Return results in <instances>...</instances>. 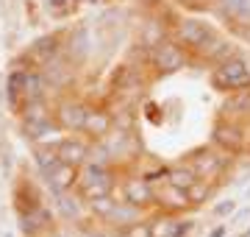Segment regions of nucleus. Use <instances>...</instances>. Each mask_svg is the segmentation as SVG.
I'll return each mask as SVG.
<instances>
[{"mask_svg":"<svg viewBox=\"0 0 250 237\" xmlns=\"http://www.w3.org/2000/svg\"><path fill=\"white\" fill-rule=\"evenodd\" d=\"M170 37L178 42L189 56H200L217 37V28L208 25L200 17H175V25L170 28Z\"/></svg>","mask_w":250,"mask_h":237,"instance_id":"nucleus-1","label":"nucleus"},{"mask_svg":"<svg viewBox=\"0 0 250 237\" xmlns=\"http://www.w3.org/2000/svg\"><path fill=\"white\" fill-rule=\"evenodd\" d=\"M208 81H211V90L223 92V95H233V92H242L250 87V70H248V59L245 53H236L228 62H220L211 67L208 73Z\"/></svg>","mask_w":250,"mask_h":237,"instance_id":"nucleus-2","label":"nucleus"},{"mask_svg":"<svg viewBox=\"0 0 250 237\" xmlns=\"http://www.w3.org/2000/svg\"><path fill=\"white\" fill-rule=\"evenodd\" d=\"M147 56H150V70L159 75V78H167V75L181 73V70L189 64V53L172 37L161 39L156 47L147 50Z\"/></svg>","mask_w":250,"mask_h":237,"instance_id":"nucleus-3","label":"nucleus"},{"mask_svg":"<svg viewBox=\"0 0 250 237\" xmlns=\"http://www.w3.org/2000/svg\"><path fill=\"white\" fill-rule=\"evenodd\" d=\"M17 115H20V120H22V134H25L31 142H36V145L45 142L47 134H53L56 128H59L53 112L47 109L45 100H42V103H25Z\"/></svg>","mask_w":250,"mask_h":237,"instance_id":"nucleus-4","label":"nucleus"},{"mask_svg":"<svg viewBox=\"0 0 250 237\" xmlns=\"http://www.w3.org/2000/svg\"><path fill=\"white\" fill-rule=\"evenodd\" d=\"M211 145L225 156H236V154H245L250 148V137L239 120L220 118L214 123V128H211Z\"/></svg>","mask_w":250,"mask_h":237,"instance_id":"nucleus-5","label":"nucleus"},{"mask_svg":"<svg viewBox=\"0 0 250 237\" xmlns=\"http://www.w3.org/2000/svg\"><path fill=\"white\" fill-rule=\"evenodd\" d=\"M78 195L83 201L98 198V195H108L114 192V170L108 165L98 162H86L81 167V179H78Z\"/></svg>","mask_w":250,"mask_h":237,"instance_id":"nucleus-6","label":"nucleus"},{"mask_svg":"<svg viewBox=\"0 0 250 237\" xmlns=\"http://www.w3.org/2000/svg\"><path fill=\"white\" fill-rule=\"evenodd\" d=\"M187 162L197 170L200 179H206V182L214 184L217 179L225 173V167H228V156L220 154L214 145H206V148H200V151H195V154H189Z\"/></svg>","mask_w":250,"mask_h":237,"instance_id":"nucleus-7","label":"nucleus"},{"mask_svg":"<svg viewBox=\"0 0 250 237\" xmlns=\"http://www.w3.org/2000/svg\"><path fill=\"white\" fill-rule=\"evenodd\" d=\"M89 109H92V106H86L83 100L64 98V100H59L53 118H56V123H59L62 131H67V134H83V126H86Z\"/></svg>","mask_w":250,"mask_h":237,"instance_id":"nucleus-8","label":"nucleus"},{"mask_svg":"<svg viewBox=\"0 0 250 237\" xmlns=\"http://www.w3.org/2000/svg\"><path fill=\"white\" fill-rule=\"evenodd\" d=\"M64 37L67 34H42L36 37L25 50V59H31L34 64H39V70L47 67V64L59 62L64 56Z\"/></svg>","mask_w":250,"mask_h":237,"instance_id":"nucleus-9","label":"nucleus"},{"mask_svg":"<svg viewBox=\"0 0 250 237\" xmlns=\"http://www.w3.org/2000/svg\"><path fill=\"white\" fill-rule=\"evenodd\" d=\"M89 151H92V142L89 140L78 137V134H67L56 142V154H59V162L70 165V167H83L89 162Z\"/></svg>","mask_w":250,"mask_h":237,"instance_id":"nucleus-10","label":"nucleus"},{"mask_svg":"<svg viewBox=\"0 0 250 237\" xmlns=\"http://www.w3.org/2000/svg\"><path fill=\"white\" fill-rule=\"evenodd\" d=\"M217 11L233 34L250 31V0H217Z\"/></svg>","mask_w":250,"mask_h":237,"instance_id":"nucleus-11","label":"nucleus"},{"mask_svg":"<svg viewBox=\"0 0 250 237\" xmlns=\"http://www.w3.org/2000/svg\"><path fill=\"white\" fill-rule=\"evenodd\" d=\"M45 184L53 190V195H62V192H72V187H78V179H81V170L78 167H70V165H53L50 170L42 173Z\"/></svg>","mask_w":250,"mask_h":237,"instance_id":"nucleus-12","label":"nucleus"},{"mask_svg":"<svg viewBox=\"0 0 250 237\" xmlns=\"http://www.w3.org/2000/svg\"><path fill=\"white\" fill-rule=\"evenodd\" d=\"M86 59H89V34H86L83 25H78L64 37V62H70L72 67H78Z\"/></svg>","mask_w":250,"mask_h":237,"instance_id":"nucleus-13","label":"nucleus"},{"mask_svg":"<svg viewBox=\"0 0 250 237\" xmlns=\"http://www.w3.org/2000/svg\"><path fill=\"white\" fill-rule=\"evenodd\" d=\"M123 201H128L131 207H139V210H147L156 204V187L147 184L142 176H136V179H128L123 184Z\"/></svg>","mask_w":250,"mask_h":237,"instance_id":"nucleus-14","label":"nucleus"},{"mask_svg":"<svg viewBox=\"0 0 250 237\" xmlns=\"http://www.w3.org/2000/svg\"><path fill=\"white\" fill-rule=\"evenodd\" d=\"M17 223H20V232L25 237H36V235H42V232H47V229H53L56 220H53V215H50V210L36 207V210L20 212Z\"/></svg>","mask_w":250,"mask_h":237,"instance_id":"nucleus-15","label":"nucleus"},{"mask_svg":"<svg viewBox=\"0 0 250 237\" xmlns=\"http://www.w3.org/2000/svg\"><path fill=\"white\" fill-rule=\"evenodd\" d=\"M142 220H145V210L131 207L128 201H117V207L111 210V215H108V220H106V226L108 229H117V232H128L131 226L142 223Z\"/></svg>","mask_w":250,"mask_h":237,"instance_id":"nucleus-16","label":"nucleus"},{"mask_svg":"<svg viewBox=\"0 0 250 237\" xmlns=\"http://www.w3.org/2000/svg\"><path fill=\"white\" fill-rule=\"evenodd\" d=\"M156 207H159V210H164L167 215L192 210V204H189V198H187V190H178V187H172V184L156 187Z\"/></svg>","mask_w":250,"mask_h":237,"instance_id":"nucleus-17","label":"nucleus"},{"mask_svg":"<svg viewBox=\"0 0 250 237\" xmlns=\"http://www.w3.org/2000/svg\"><path fill=\"white\" fill-rule=\"evenodd\" d=\"M56 212H59V218H64L67 223H83L86 218V201L81 198V195H72V192H62V195H56Z\"/></svg>","mask_w":250,"mask_h":237,"instance_id":"nucleus-18","label":"nucleus"},{"mask_svg":"<svg viewBox=\"0 0 250 237\" xmlns=\"http://www.w3.org/2000/svg\"><path fill=\"white\" fill-rule=\"evenodd\" d=\"M220 118L223 120H248L250 118V87L233 95H225V103L220 106Z\"/></svg>","mask_w":250,"mask_h":237,"instance_id":"nucleus-19","label":"nucleus"},{"mask_svg":"<svg viewBox=\"0 0 250 237\" xmlns=\"http://www.w3.org/2000/svg\"><path fill=\"white\" fill-rule=\"evenodd\" d=\"M111 126H114L111 112H106V109H89V118H86V126H83V137L89 140V142H100V140L111 131Z\"/></svg>","mask_w":250,"mask_h":237,"instance_id":"nucleus-20","label":"nucleus"},{"mask_svg":"<svg viewBox=\"0 0 250 237\" xmlns=\"http://www.w3.org/2000/svg\"><path fill=\"white\" fill-rule=\"evenodd\" d=\"M34 64H14L9 73V81H6V98H9V106L14 112L22 109V90H25V75Z\"/></svg>","mask_w":250,"mask_h":237,"instance_id":"nucleus-21","label":"nucleus"},{"mask_svg":"<svg viewBox=\"0 0 250 237\" xmlns=\"http://www.w3.org/2000/svg\"><path fill=\"white\" fill-rule=\"evenodd\" d=\"M45 92H47V81H45V73L39 67H31L25 75V90H22V106L25 103H42L45 100Z\"/></svg>","mask_w":250,"mask_h":237,"instance_id":"nucleus-22","label":"nucleus"},{"mask_svg":"<svg viewBox=\"0 0 250 237\" xmlns=\"http://www.w3.org/2000/svg\"><path fill=\"white\" fill-rule=\"evenodd\" d=\"M200 176H197V170L192 167L189 162H181V165H170V173H167V184H172V187H178V190H189L192 184L197 182Z\"/></svg>","mask_w":250,"mask_h":237,"instance_id":"nucleus-23","label":"nucleus"},{"mask_svg":"<svg viewBox=\"0 0 250 237\" xmlns=\"http://www.w3.org/2000/svg\"><path fill=\"white\" fill-rule=\"evenodd\" d=\"M14 207H17V215L20 212H28V210H36V207H42V198L36 195V190L31 184H17V195H14Z\"/></svg>","mask_w":250,"mask_h":237,"instance_id":"nucleus-24","label":"nucleus"},{"mask_svg":"<svg viewBox=\"0 0 250 237\" xmlns=\"http://www.w3.org/2000/svg\"><path fill=\"white\" fill-rule=\"evenodd\" d=\"M114 207H117L114 192H108V195H98V198L86 201V210H89V215H95V218L103 220V223L108 220V215H111V210H114Z\"/></svg>","mask_w":250,"mask_h":237,"instance_id":"nucleus-25","label":"nucleus"},{"mask_svg":"<svg viewBox=\"0 0 250 237\" xmlns=\"http://www.w3.org/2000/svg\"><path fill=\"white\" fill-rule=\"evenodd\" d=\"M31 156H34L36 167L45 173V170H50L53 165H59V154H56V142L53 145H47V142H39V145L31 151Z\"/></svg>","mask_w":250,"mask_h":237,"instance_id":"nucleus-26","label":"nucleus"},{"mask_svg":"<svg viewBox=\"0 0 250 237\" xmlns=\"http://www.w3.org/2000/svg\"><path fill=\"white\" fill-rule=\"evenodd\" d=\"M167 37H170V31L161 25L159 17H153V20H147V23H145V28H142V42L147 45V50H150V47H156L161 39H167Z\"/></svg>","mask_w":250,"mask_h":237,"instance_id":"nucleus-27","label":"nucleus"},{"mask_svg":"<svg viewBox=\"0 0 250 237\" xmlns=\"http://www.w3.org/2000/svg\"><path fill=\"white\" fill-rule=\"evenodd\" d=\"M211 190H214V184H211V182H206V179H197V182L187 190L189 204H192V207H203L206 201L211 198Z\"/></svg>","mask_w":250,"mask_h":237,"instance_id":"nucleus-28","label":"nucleus"},{"mask_svg":"<svg viewBox=\"0 0 250 237\" xmlns=\"http://www.w3.org/2000/svg\"><path fill=\"white\" fill-rule=\"evenodd\" d=\"M45 3V9L50 17H67L75 6H72V0H42Z\"/></svg>","mask_w":250,"mask_h":237,"instance_id":"nucleus-29","label":"nucleus"},{"mask_svg":"<svg viewBox=\"0 0 250 237\" xmlns=\"http://www.w3.org/2000/svg\"><path fill=\"white\" fill-rule=\"evenodd\" d=\"M175 3L187 11H206L211 6H217V0H175Z\"/></svg>","mask_w":250,"mask_h":237,"instance_id":"nucleus-30","label":"nucleus"},{"mask_svg":"<svg viewBox=\"0 0 250 237\" xmlns=\"http://www.w3.org/2000/svg\"><path fill=\"white\" fill-rule=\"evenodd\" d=\"M233 212H236V201H233V198H223L220 204H214L211 215H214V218H228V215H233Z\"/></svg>","mask_w":250,"mask_h":237,"instance_id":"nucleus-31","label":"nucleus"},{"mask_svg":"<svg viewBox=\"0 0 250 237\" xmlns=\"http://www.w3.org/2000/svg\"><path fill=\"white\" fill-rule=\"evenodd\" d=\"M192 229H195V220H175L167 237H189L192 235Z\"/></svg>","mask_w":250,"mask_h":237,"instance_id":"nucleus-32","label":"nucleus"},{"mask_svg":"<svg viewBox=\"0 0 250 237\" xmlns=\"http://www.w3.org/2000/svg\"><path fill=\"white\" fill-rule=\"evenodd\" d=\"M125 235H128V237H153V223H150V220H142V223L131 226Z\"/></svg>","mask_w":250,"mask_h":237,"instance_id":"nucleus-33","label":"nucleus"},{"mask_svg":"<svg viewBox=\"0 0 250 237\" xmlns=\"http://www.w3.org/2000/svg\"><path fill=\"white\" fill-rule=\"evenodd\" d=\"M78 237H108V229H98L92 223H86V226L78 229Z\"/></svg>","mask_w":250,"mask_h":237,"instance_id":"nucleus-34","label":"nucleus"},{"mask_svg":"<svg viewBox=\"0 0 250 237\" xmlns=\"http://www.w3.org/2000/svg\"><path fill=\"white\" fill-rule=\"evenodd\" d=\"M208 237H225V226L220 223V226H214L211 232H208Z\"/></svg>","mask_w":250,"mask_h":237,"instance_id":"nucleus-35","label":"nucleus"},{"mask_svg":"<svg viewBox=\"0 0 250 237\" xmlns=\"http://www.w3.org/2000/svg\"><path fill=\"white\" fill-rule=\"evenodd\" d=\"M139 3H145V6H147V9H153V6H159L161 0H139Z\"/></svg>","mask_w":250,"mask_h":237,"instance_id":"nucleus-36","label":"nucleus"},{"mask_svg":"<svg viewBox=\"0 0 250 237\" xmlns=\"http://www.w3.org/2000/svg\"><path fill=\"white\" fill-rule=\"evenodd\" d=\"M108 237H128L125 232H117V229H108Z\"/></svg>","mask_w":250,"mask_h":237,"instance_id":"nucleus-37","label":"nucleus"},{"mask_svg":"<svg viewBox=\"0 0 250 237\" xmlns=\"http://www.w3.org/2000/svg\"><path fill=\"white\" fill-rule=\"evenodd\" d=\"M239 237H250V226H248V229H245V232H242V235H239Z\"/></svg>","mask_w":250,"mask_h":237,"instance_id":"nucleus-38","label":"nucleus"},{"mask_svg":"<svg viewBox=\"0 0 250 237\" xmlns=\"http://www.w3.org/2000/svg\"><path fill=\"white\" fill-rule=\"evenodd\" d=\"M83 3H106V0H83Z\"/></svg>","mask_w":250,"mask_h":237,"instance_id":"nucleus-39","label":"nucleus"},{"mask_svg":"<svg viewBox=\"0 0 250 237\" xmlns=\"http://www.w3.org/2000/svg\"><path fill=\"white\" fill-rule=\"evenodd\" d=\"M0 237H14V235H11V232H3V235H0Z\"/></svg>","mask_w":250,"mask_h":237,"instance_id":"nucleus-40","label":"nucleus"},{"mask_svg":"<svg viewBox=\"0 0 250 237\" xmlns=\"http://www.w3.org/2000/svg\"><path fill=\"white\" fill-rule=\"evenodd\" d=\"M245 198H250V187H248V190H245Z\"/></svg>","mask_w":250,"mask_h":237,"instance_id":"nucleus-41","label":"nucleus"},{"mask_svg":"<svg viewBox=\"0 0 250 237\" xmlns=\"http://www.w3.org/2000/svg\"><path fill=\"white\" fill-rule=\"evenodd\" d=\"M245 59H248V70H250V53H248V56H245Z\"/></svg>","mask_w":250,"mask_h":237,"instance_id":"nucleus-42","label":"nucleus"}]
</instances>
